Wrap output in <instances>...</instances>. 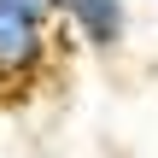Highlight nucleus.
Instances as JSON below:
<instances>
[{"mask_svg": "<svg viewBox=\"0 0 158 158\" xmlns=\"http://www.w3.org/2000/svg\"><path fill=\"white\" fill-rule=\"evenodd\" d=\"M53 18H64V29L94 53H111L129 35V6L123 0H59Z\"/></svg>", "mask_w": 158, "mask_h": 158, "instance_id": "2", "label": "nucleus"}, {"mask_svg": "<svg viewBox=\"0 0 158 158\" xmlns=\"http://www.w3.org/2000/svg\"><path fill=\"white\" fill-rule=\"evenodd\" d=\"M12 6H23V12H29V18H41V23H47V18H53V6H59V0H12Z\"/></svg>", "mask_w": 158, "mask_h": 158, "instance_id": "3", "label": "nucleus"}, {"mask_svg": "<svg viewBox=\"0 0 158 158\" xmlns=\"http://www.w3.org/2000/svg\"><path fill=\"white\" fill-rule=\"evenodd\" d=\"M47 53H53L47 23L29 18L23 6L0 0V88H23V82H35V76L47 70Z\"/></svg>", "mask_w": 158, "mask_h": 158, "instance_id": "1", "label": "nucleus"}]
</instances>
